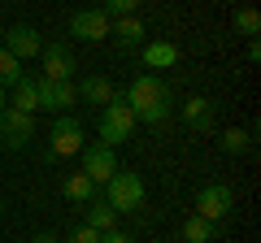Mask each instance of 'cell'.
<instances>
[{"mask_svg":"<svg viewBox=\"0 0 261 243\" xmlns=\"http://www.w3.org/2000/svg\"><path fill=\"white\" fill-rule=\"evenodd\" d=\"M140 122H135V113H130V104H126V96H113L109 104L100 109V143H109V148H118V143H126L130 139V131H135Z\"/></svg>","mask_w":261,"mask_h":243,"instance_id":"3957f363","label":"cell"},{"mask_svg":"<svg viewBox=\"0 0 261 243\" xmlns=\"http://www.w3.org/2000/svg\"><path fill=\"white\" fill-rule=\"evenodd\" d=\"M35 83H39V109L53 113V117H61L79 104V92L70 78H35Z\"/></svg>","mask_w":261,"mask_h":243,"instance_id":"8992f818","label":"cell"},{"mask_svg":"<svg viewBox=\"0 0 261 243\" xmlns=\"http://www.w3.org/2000/svg\"><path fill=\"white\" fill-rule=\"evenodd\" d=\"M183 122L192 126V131H214V100L192 96V100L183 104Z\"/></svg>","mask_w":261,"mask_h":243,"instance_id":"5bb4252c","label":"cell"},{"mask_svg":"<svg viewBox=\"0 0 261 243\" xmlns=\"http://www.w3.org/2000/svg\"><path fill=\"white\" fill-rule=\"evenodd\" d=\"M65 243H100V234H96L92 226H74V230L65 234Z\"/></svg>","mask_w":261,"mask_h":243,"instance_id":"cb8c5ba5","label":"cell"},{"mask_svg":"<svg viewBox=\"0 0 261 243\" xmlns=\"http://www.w3.org/2000/svg\"><path fill=\"white\" fill-rule=\"evenodd\" d=\"M83 169L79 174H87L96 183V187H105L113 174H118V148H109V143H83Z\"/></svg>","mask_w":261,"mask_h":243,"instance_id":"5b68a950","label":"cell"},{"mask_svg":"<svg viewBox=\"0 0 261 243\" xmlns=\"http://www.w3.org/2000/svg\"><path fill=\"white\" fill-rule=\"evenodd\" d=\"M31 139H35V113H18V109L0 113V143L9 152H22Z\"/></svg>","mask_w":261,"mask_h":243,"instance_id":"52a82bcc","label":"cell"},{"mask_svg":"<svg viewBox=\"0 0 261 243\" xmlns=\"http://www.w3.org/2000/svg\"><path fill=\"white\" fill-rule=\"evenodd\" d=\"M196 213L209 217V222L231 217L235 213V191L226 187V183H209V187H200V196H196Z\"/></svg>","mask_w":261,"mask_h":243,"instance_id":"ba28073f","label":"cell"},{"mask_svg":"<svg viewBox=\"0 0 261 243\" xmlns=\"http://www.w3.org/2000/svg\"><path fill=\"white\" fill-rule=\"evenodd\" d=\"M31 243H61V239H57V234H48V230H44V234H35V239H31Z\"/></svg>","mask_w":261,"mask_h":243,"instance_id":"4316f807","label":"cell"},{"mask_svg":"<svg viewBox=\"0 0 261 243\" xmlns=\"http://www.w3.org/2000/svg\"><path fill=\"white\" fill-rule=\"evenodd\" d=\"M218 143H222V152H231V157H240V152L252 148L248 131H222V135H218Z\"/></svg>","mask_w":261,"mask_h":243,"instance_id":"7402d4cb","label":"cell"},{"mask_svg":"<svg viewBox=\"0 0 261 243\" xmlns=\"http://www.w3.org/2000/svg\"><path fill=\"white\" fill-rule=\"evenodd\" d=\"M22 78V61L13 52H5V48H0V87H5V92H9L13 83H18Z\"/></svg>","mask_w":261,"mask_h":243,"instance_id":"44dd1931","label":"cell"},{"mask_svg":"<svg viewBox=\"0 0 261 243\" xmlns=\"http://www.w3.org/2000/svg\"><path fill=\"white\" fill-rule=\"evenodd\" d=\"M9 109H18V113H35V109H39V83H35V78L22 74L18 83H13V100H9Z\"/></svg>","mask_w":261,"mask_h":243,"instance_id":"2e32d148","label":"cell"},{"mask_svg":"<svg viewBox=\"0 0 261 243\" xmlns=\"http://www.w3.org/2000/svg\"><path fill=\"white\" fill-rule=\"evenodd\" d=\"M122 96H126L135 122H148V126H161V122L170 117V100H174V96H170V83L161 74H140Z\"/></svg>","mask_w":261,"mask_h":243,"instance_id":"6da1fadb","label":"cell"},{"mask_svg":"<svg viewBox=\"0 0 261 243\" xmlns=\"http://www.w3.org/2000/svg\"><path fill=\"white\" fill-rule=\"evenodd\" d=\"M5 109H9V96H5V87H0V113H5Z\"/></svg>","mask_w":261,"mask_h":243,"instance_id":"83f0119b","label":"cell"},{"mask_svg":"<svg viewBox=\"0 0 261 243\" xmlns=\"http://www.w3.org/2000/svg\"><path fill=\"white\" fill-rule=\"evenodd\" d=\"M109 26H113V18H105V9H79L74 18H70V35L83 39V44L109 39Z\"/></svg>","mask_w":261,"mask_h":243,"instance_id":"9c48e42d","label":"cell"},{"mask_svg":"<svg viewBox=\"0 0 261 243\" xmlns=\"http://www.w3.org/2000/svg\"><path fill=\"white\" fill-rule=\"evenodd\" d=\"M144 66H148V74L152 70L178 66V44H170V39H148V44H144Z\"/></svg>","mask_w":261,"mask_h":243,"instance_id":"7c38bea8","label":"cell"},{"mask_svg":"<svg viewBox=\"0 0 261 243\" xmlns=\"http://www.w3.org/2000/svg\"><path fill=\"white\" fill-rule=\"evenodd\" d=\"M235 31H240V35H248V39H257V35H261V13L252 9V5L235 9Z\"/></svg>","mask_w":261,"mask_h":243,"instance_id":"ffe728a7","label":"cell"},{"mask_svg":"<svg viewBox=\"0 0 261 243\" xmlns=\"http://www.w3.org/2000/svg\"><path fill=\"white\" fill-rule=\"evenodd\" d=\"M0 48H5V52H13L18 61H31V56H39V52H44V39H39V31H35V26L18 22V26H9V31H5Z\"/></svg>","mask_w":261,"mask_h":243,"instance_id":"30bf717a","label":"cell"},{"mask_svg":"<svg viewBox=\"0 0 261 243\" xmlns=\"http://www.w3.org/2000/svg\"><path fill=\"white\" fill-rule=\"evenodd\" d=\"M100 243H135V239H130V234H122V230H105Z\"/></svg>","mask_w":261,"mask_h":243,"instance_id":"d4e9b609","label":"cell"},{"mask_svg":"<svg viewBox=\"0 0 261 243\" xmlns=\"http://www.w3.org/2000/svg\"><path fill=\"white\" fill-rule=\"evenodd\" d=\"M109 35L118 39L122 48H135V44H144V35H148V31H144V22L135 18V13H130V18H113V26H109Z\"/></svg>","mask_w":261,"mask_h":243,"instance_id":"9a60e30c","label":"cell"},{"mask_svg":"<svg viewBox=\"0 0 261 243\" xmlns=\"http://www.w3.org/2000/svg\"><path fill=\"white\" fill-rule=\"evenodd\" d=\"M61 196L70 200V204H92V200H96V183L87 174H70L61 183Z\"/></svg>","mask_w":261,"mask_h":243,"instance_id":"e0dca14e","label":"cell"},{"mask_svg":"<svg viewBox=\"0 0 261 243\" xmlns=\"http://www.w3.org/2000/svg\"><path fill=\"white\" fill-rule=\"evenodd\" d=\"M144 196H148V187H144V178L135 174V169H118V174L105 183V204L113 208V213H135V208L144 204Z\"/></svg>","mask_w":261,"mask_h":243,"instance_id":"7a4b0ae2","label":"cell"},{"mask_svg":"<svg viewBox=\"0 0 261 243\" xmlns=\"http://www.w3.org/2000/svg\"><path fill=\"white\" fill-rule=\"evenodd\" d=\"M0 39H5V26H0Z\"/></svg>","mask_w":261,"mask_h":243,"instance_id":"f1b7e54d","label":"cell"},{"mask_svg":"<svg viewBox=\"0 0 261 243\" xmlns=\"http://www.w3.org/2000/svg\"><path fill=\"white\" fill-rule=\"evenodd\" d=\"M87 208V217H83V226H92L96 234H105V230H118V213H113L105 200H92V204H83Z\"/></svg>","mask_w":261,"mask_h":243,"instance_id":"ac0fdd59","label":"cell"},{"mask_svg":"<svg viewBox=\"0 0 261 243\" xmlns=\"http://www.w3.org/2000/svg\"><path fill=\"white\" fill-rule=\"evenodd\" d=\"M74 92H79V100H87V104H100V109H105V104H109L113 96H118V87H113L105 74H87L83 83L74 87Z\"/></svg>","mask_w":261,"mask_h":243,"instance_id":"4fadbf2b","label":"cell"},{"mask_svg":"<svg viewBox=\"0 0 261 243\" xmlns=\"http://www.w3.org/2000/svg\"><path fill=\"white\" fill-rule=\"evenodd\" d=\"M135 5H140V0H105L100 9H105V18H130Z\"/></svg>","mask_w":261,"mask_h":243,"instance_id":"603a6c76","label":"cell"},{"mask_svg":"<svg viewBox=\"0 0 261 243\" xmlns=\"http://www.w3.org/2000/svg\"><path fill=\"white\" fill-rule=\"evenodd\" d=\"M79 152H83V122L61 113L53 122V131H48V157L61 161V157H79Z\"/></svg>","mask_w":261,"mask_h":243,"instance_id":"277c9868","label":"cell"},{"mask_svg":"<svg viewBox=\"0 0 261 243\" xmlns=\"http://www.w3.org/2000/svg\"><path fill=\"white\" fill-rule=\"evenodd\" d=\"M39 61H44V78H74V52L65 44H44Z\"/></svg>","mask_w":261,"mask_h":243,"instance_id":"8fae6325","label":"cell"},{"mask_svg":"<svg viewBox=\"0 0 261 243\" xmlns=\"http://www.w3.org/2000/svg\"><path fill=\"white\" fill-rule=\"evenodd\" d=\"M257 61H261V44H257V39H248V66H257Z\"/></svg>","mask_w":261,"mask_h":243,"instance_id":"484cf974","label":"cell"},{"mask_svg":"<svg viewBox=\"0 0 261 243\" xmlns=\"http://www.w3.org/2000/svg\"><path fill=\"white\" fill-rule=\"evenodd\" d=\"M218 239V222H209V217L192 213L183 222V243H214Z\"/></svg>","mask_w":261,"mask_h":243,"instance_id":"d6986e66","label":"cell"}]
</instances>
